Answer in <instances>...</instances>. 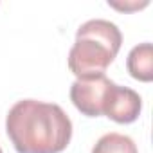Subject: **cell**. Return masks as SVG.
Returning a JSON list of instances; mask_svg holds the SVG:
<instances>
[{
	"mask_svg": "<svg viewBox=\"0 0 153 153\" xmlns=\"http://www.w3.org/2000/svg\"><path fill=\"white\" fill-rule=\"evenodd\" d=\"M6 131L18 153H61L72 139V123L59 105L24 99L9 110Z\"/></svg>",
	"mask_w": 153,
	"mask_h": 153,
	"instance_id": "cell-1",
	"label": "cell"
},
{
	"mask_svg": "<svg viewBox=\"0 0 153 153\" xmlns=\"http://www.w3.org/2000/svg\"><path fill=\"white\" fill-rule=\"evenodd\" d=\"M123 43L119 27L108 20H88L78 33L68 52V68L78 79L105 74L108 65L115 59Z\"/></svg>",
	"mask_w": 153,
	"mask_h": 153,
	"instance_id": "cell-2",
	"label": "cell"
},
{
	"mask_svg": "<svg viewBox=\"0 0 153 153\" xmlns=\"http://www.w3.org/2000/svg\"><path fill=\"white\" fill-rule=\"evenodd\" d=\"M114 85L115 83L108 79L105 74L94 76V78L76 79L70 87V101L87 117L105 115L108 96Z\"/></svg>",
	"mask_w": 153,
	"mask_h": 153,
	"instance_id": "cell-3",
	"label": "cell"
},
{
	"mask_svg": "<svg viewBox=\"0 0 153 153\" xmlns=\"http://www.w3.org/2000/svg\"><path fill=\"white\" fill-rule=\"evenodd\" d=\"M140 110H142V99L135 90L128 87H119V85L112 87L108 103L105 108L106 117H110L119 124H130L139 119Z\"/></svg>",
	"mask_w": 153,
	"mask_h": 153,
	"instance_id": "cell-4",
	"label": "cell"
},
{
	"mask_svg": "<svg viewBox=\"0 0 153 153\" xmlns=\"http://www.w3.org/2000/svg\"><path fill=\"white\" fill-rule=\"evenodd\" d=\"M128 72L133 79L149 83L153 79V47L151 43H140L133 47L126 59Z\"/></svg>",
	"mask_w": 153,
	"mask_h": 153,
	"instance_id": "cell-5",
	"label": "cell"
},
{
	"mask_svg": "<svg viewBox=\"0 0 153 153\" xmlns=\"http://www.w3.org/2000/svg\"><path fill=\"white\" fill-rule=\"evenodd\" d=\"M92 153H139L135 142L128 135L121 133H106L103 135L96 146L92 148Z\"/></svg>",
	"mask_w": 153,
	"mask_h": 153,
	"instance_id": "cell-6",
	"label": "cell"
},
{
	"mask_svg": "<svg viewBox=\"0 0 153 153\" xmlns=\"http://www.w3.org/2000/svg\"><path fill=\"white\" fill-rule=\"evenodd\" d=\"M0 153H2V148H0Z\"/></svg>",
	"mask_w": 153,
	"mask_h": 153,
	"instance_id": "cell-7",
	"label": "cell"
}]
</instances>
